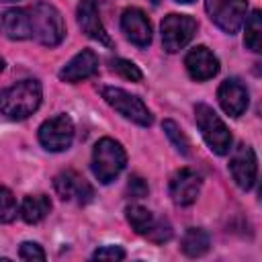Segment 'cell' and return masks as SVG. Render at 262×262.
<instances>
[{
	"label": "cell",
	"instance_id": "cell-1",
	"mask_svg": "<svg viewBox=\"0 0 262 262\" xmlns=\"http://www.w3.org/2000/svg\"><path fill=\"white\" fill-rule=\"evenodd\" d=\"M41 96L43 90L37 80H20L0 92V113L12 121H23L39 108Z\"/></svg>",
	"mask_w": 262,
	"mask_h": 262
},
{
	"label": "cell",
	"instance_id": "cell-2",
	"mask_svg": "<svg viewBox=\"0 0 262 262\" xmlns=\"http://www.w3.org/2000/svg\"><path fill=\"white\" fill-rule=\"evenodd\" d=\"M31 39L39 41L45 47H55L66 37V23L61 12L47 2H37L27 8Z\"/></svg>",
	"mask_w": 262,
	"mask_h": 262
},
{
	"label": "cell",
	"instance_id": "cell-3",
	"mask_svg": "<svg viewBox=\"0 0 262 262\" xmlns=\"http://www.w3.org/2000/svg\"><path fill=\"white\" fill-rule=\"evenodd\" d=\"M127 154L123 145L111 137H102L96 141L92 149V174L100 184L113 182L125 168Z\"/></svg>",
	"mask_w": 262,
	"mask_h": 262
},
{
	"label": "cell",
	"instance_id": "cell-4",
	"mask_svg": "<svg viewBox=\"0 0 262 262\" xmlns=\"http://www.w3.org/2000/svg\"><path fill=\"white\" fill-rule=\"evenodd\" d=\"M194 119H196V127L201 129V135L207 141V145L211 147V151H215L217 156L229 154L233 139H231L227 125L221 121V117L209 104L199 102L194 106Z\"/></svg>",
	"mask_w": 262,
	"mask_h": 262
},
{
	"label": "cell",
	"instance_id": "cell-5",
	"mask_svg": "<svg viewBox=\"0 0 262 262\" xmlns=\"http://www.w3.org/2000/svg\"><path fill=\"white\" fill-rule=\"evenodd\" d=\"M100 94L106 100V104H111L125 119L133 121V123H137L141 127H149L151 125L154 117H151L149 108L145 106V102L139 96H135V94H131V92H127L123 88H117V86H102Z\"/></svg>",
	"mask_w": 262,
	"mask_h": 262
},
{
	"label": "cell",
	"instance_id": "cell-6",
	"mask_svg": "<svg viewBox=\"0 0 262 262\" xmlns=\"http://www.w3.org/2000/svg\"><path fill=\"white\" fill-rule=\"evenodd\" d=\"M196 20L188 14H168L164 16L160 29H162V45L168 53H176L180 49H184L190 39L196 33Z\"/></svg>",
	"mask_w": 262,
	"mask_h": 262
},
{
	"label": "cell",
	"instance_id": "cell-7",
	"mask_svg": "<svg viewBox=\"0 0 262 262\" xmlns=\"http://www.w3.org/2000/svg\"><path fill=\"white\" fill-rule=\"evenodd\" d=\"M209 18L225 33L233 35L246 20L248 0H205Z\"/></svg>",
	"mask_w": 262,
	"mask_h": 262
},
{
	"label": "cell",
	"instance_id": "cell-8",
	"mask_svg": "<svg viewBox=\"0 0 262 262\" xmlns=\"http://www.w3.org/2000/svg\"><path fill=\"white\" fill-rule=\"evenodd\" d=\"M74 141V121L68 115H55L41 123L39 143L47 151H66Z\"/></svg>",
	"mask_w": 262,
	"mask_h": 262
},
{
	"label": "cell",
	"instance_id": "cell-9",
	"mask_svg": "<svg viewBox=\"0 0 262 262\" xmlns=\"http://www.w3.org/2000/svg\"><path fill=\"white\" fill-rule=\"evenodd\" d=\"M201 186H203V178L196 170L180 168L170 178V196L176 205L186 207V205H192L196 201V196L201 192Z\"/></svg>",
	"mask_w": 262,
	"mask_h": 262
},
{
	"label": "cell",
	"instance_id": "cell-10",
	"mask_svg": "<svg viewBox=\"0 0 262 262\" xmlns=\"http://www.w3.org/2000/svg\"><path fill=\"white\" fill-rule=\"evenodd\" d=\"M229 172L242 190H250L254 186L256 174H258V162H256V154L250 145H239L233 151V156L229 160Z\"/></svg>",
	"mask_w": 262,
	"mask_h": 262
},
{
	"label": "cell",
	"instance_id": "cell-11",
	"mask_svg": "<svg viewBox=\"0 0 262 262\" xmlns=\"http://www.w3.org/2000/svg\"><path fill=\"white\" fill-rule=\"evenodd\" d=\"M217 98L221 108L229 115V117H239L246 113L248 102H250V94L248 88L242 80L237 78H227L221 82L219 90H217Z\"/></svg>",
	"mask_w": 262,
	"mask_h": 262
},
{
	"label": "cell",
	"instance_id": "cell-12",
	"mask_svg": "<svg viewBox=\"0 0 262 262\" xmlns=\"http://www.w3.org/2000/svg\"><path fill=\"white\" fill-rule=\"evenodd\" d=\"M53 188L59 194V199H63V201H78L82 205L92 201V196H94L92 186L74 170L59 172L55 176V180H53Z\"/></svg>",
	"mask_w": 262,
	"mask_h": 262
},
{
	"label": "cell",
	"instance_id": "cell-13",
	"mask_svg": "<svg viewBox=\"0 0 262 262\" xmlns=\"http://www.w3.org/2000/svg\"><path fill=\"white\" fill-rule=\"evenodd\" d=\"M184 66L190 74L192 80L196 82H205V80H211L213 76H217L219 72V59L215 57V53L205 47V45H199L194 49H190L184 57Z\"/></svg>",
	"mask_w": 262,
	"mask_h": 262
},
{
	"label": "cell",
	"instance_id": "cell-14",
	"mask_svg": "<svg viewBox=\"0 0 262 262\" xmlns=\"http://www.w3.org/2000/svg\"><path fill=\"white\" fill-rule=\"evenodd\" d=\"M78 25L82 29L84 35H88L90 39L111 47L113 45V39L108 37L102 20H100V14H98V6H96V0H82L78 4Z\"/></svg>",
	"mask_w": 262,
	"mask_h": 262
},
{
	"label": "cell",
	"instance_id": "cell-15",
	"mask_svg": "<svg viewBox=\"0 0 262 262\" xmlns=\"http://www.w3.org/2000/svg\"><path fill=\"white\" fill-rule=\"evenodd\" d=\"M98 72V55L92 49H82L80 53H76L61 70H59V80L76 84L82 80L92 78Z\"/></svg>",
	"mask_w": 262,
	"mask_h": 262
},
{
	"label": "cell",
	"instance_id": "cell-16",
	"mask_svg": "<svg viewBox=\"0 0 262 262\" xmlns=\"http://www.w3.org/2000/svg\"><path fill=\"white\" fill-rule=\"evenodd\" d=\"M121 29H123L125 37L133 45H137V47H147L151 43V25H149V18L139 8H127L123 12V16H121Z\"/></svg>",
	"mask_w": 262,
	"mask_h": 262
},
{
	"label": "cell",
	"instance_id": "cell-17",
	"mask_svg": "<svg viewBox=\"0 0 262 262\" xmlns=\"http://www.w3.org/2000/svg\"><path fill=\"white\" fill-rule=\"evenodd\" d=\"M0 29H2V33H4L8 39H12V41L31 39L27 8H8V10L0 16Z\"/></svg>",
	"mask_w": 262,
	"mask_h": 262
},
{
	"label": "cell",
	"instance_id": "cell-18",
	"mask_svg": "<svg viewBox=\"0 0 262 262\" xmlns=\"http://www.w3.org/2000/svg\"><path fill=\"white\" fill-rule=\"evenodd\" d=\"M49 211H51V201L45 194H29V196L23 199V203L18 207V213H20L23 221H27L31 225L43 221L49 215Z\"/></svg>",
	"mask_w": 262,
	"mask_h": 262
},
{
	"label": "cell",
	"instance_id": "cell-19",
	"mask_svg": "<svg viewBox=\"0 0 262 262\" xmlns=\"http://www.w3.org/2000/svg\"><path fill=\"white\" fill-rule=\"evenodd\" d=\"M209 246H211V239H209V233L201 227H188L182 235V252L190 258H199L203 254L209 252Z\"/></svg>",
	"mask_w": 262,
	"mask_h": 262
},
{
	"label": "cell",
	"instance_id": "cell-20",
	"mask_svg": "<svg viewBox=\"0 0 262 262\" xmlns=\"http://www.w3.org/2000/svg\"><path fill=\"white\" fill-rule=\"evenodd\" d=\"M125 213H127L129 225H131L139 235H147V231L151 229V225H154V221H156L154 213H151L149 209H145V207H139V205H129Z\"/></svg>",
	"mask_w": 262,
	"mask_h": 262
},
{
	"label": "cell",
	"instance_id": "cell-21",
	"mask_svg": "<svg viewBox=\"0 0 262 262\" xmlns=\"http://www.w3.org/2000/svg\"><path fill=\"white\" fill-rule=\"evenodd\" d=\"M244 43L248 49H252L254 53L262 51V14L260 10H254L248 20H246V37Z\"/></svg>",
	"mask_w": 262,
	"mask_h": 262
},
{
	"label": "cell",
	"instance_id": "cell-22",
	"mask_svg": "<svg viewBox=\"0 0 262 262\" xmlns=\"http://www.w3.org/2000/svg\"><path fill=\"white\" fill-rule=\"evenodd\" d=\"M162 127H164V131H166L168 139L174 143V147H176L182 156H188V154H190V143H188L186 135L182 133V129H180L172 119H166V121L162 123Z\"/></svg>",
	"mask_w": 262,
	"mask_h": 262
},
{
	"label": "cell",
	"instance_id": "cell-23",
	"mask_svg": "<svg viewBox=\"0 0 262 262\" xmlns=\"http://www.w3.org/2000/svg\"><path fill=\"white\" fill-rule=\"evenodd\" d=\"M16 213H18V207H16L14 194L6 186H0V223L14 221Z\"/></svg>",
	"mask_w": 262,
	"mask_h": 262
},
{
	"label": "cell",
	"instance_id": "cell-24",
	"mask_svg": "<svg viewBox=\"0 0 262 262\" xmlns=\"http://www.w3.org/2000/svg\"><path fill=\"white\" fill-rule=\"evenodd\" d=\"M111 66H113V70H115L119 76H123L125 80L141 82V78H143L141 70H139L133 61H129V59H121V57H117V59H113V61H111Z\"/></svg>",
	"mask_w": 262,
	"mask_h": 262
},
{
	"label": "cell",
	"instance_id": "cell-25",
	"mask_svg": "<svg viewBox=\"0 0 262 262\" xmlns=\"http://www.w3.org/2000/svg\"><path fill=\"white\" fill-rule=\"evenodd\" d=\"M145 237H149L156 244H164V242H168L172 237V227H170V223L166 219H156Z\"/></svg>",
	"mask_w": 262,
	"mask_h": 262
},
{
	"label": "cell",
	"instance_id": "cell-26",
	"mask_svg": "<svg viewBox=\"0 0 262 262\" xmlns=\"http://www.w3.org/2000/svg\"><path fill=\"white\" fill-rule=\"evenodd\" d=\"M18 256L23 260H27V262H35V260L43 262L47 258L45 252H43V248L39 244H35V242H23L20 248H18Z\"/></svg>",
	"mask_w": 262,
	"mask_h": 262
},
{
	"label": "cell",
	"instance_id": "cell-27",
	"mask_svg": "<svg viewBox=\"0 0 262 262\" xmlns=\"http://www.w3.org/2000/svg\"><path fill=\"white\" fill-rule=\"evenodd\" d=\"M94 260H123L125 250L121 246H102L92 254Z\"/></svg>",
	"mask_w": 262,
	"mask_h": 262
},
{
	"label": "cell",
	"instance_id": "cell-28",
	"mask_svg": "<svg viewBox=\"0 0 262 262\" xmlns=\"http://www.w3.org/2000/svg\"><path fill=\"white\" fill-rule=\"evenodd\" d=\"M147 182L143 180V178H139V176H131L129 178V182H127V192H129V196L131 199H143L145 194H147Z\"/></svg>",
	"mask_w": 262,
	"mask_h": 262
},
{
	"label": "cell",
	"instance_id": "cell-29",
	"mask_svg": "<svg viewBox=\"0 0 262 262\" xmlns=\"http://www.w3.org/2000/svg\"><path fill=\"white\" fill-rule=\"evenodd\" d=\"M2 70H4V59L0 57V72H2Z\"/></svg>",
	"mask_w": 262,
	"mask_h": 262
},
{
	"label": "cell",
	"instance_id": "cell-30",
	"mask_svg": "<svg viewBox=\"0 0 262 262\" xmlns=\"http://www.w3.org/2000/svg\"><path fill=\"white\" fill-rule=\"evenodd\" d=\"M176 2H182V4H188V2H192V0H176Z\"/></svg>",
	"mask_w": 262,
	"mask_h": 262
},
{
	"label": "cell",
	"instance_id": "cell-31",
	"mask_svg": "<svg viewBox=\"0 0 262 262\" xmlns=\"http://www.w3.org/2000/svg\"><path fill=\"white\" fill-rule=\"evenodd\" d=\"M2 2H12V0H2Z\"/></svg>",
	"mask_w": 262,
	"mask_h": 262
}]
</instances>
